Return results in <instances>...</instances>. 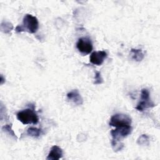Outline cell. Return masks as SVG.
<instances>
[{"mask_svg":"<svg viewBox=\"0 0 160 160\" xmlns=\"http://www.w3.org/2000/svg\"><path fill=\"white\" fill-rule=\"evenodd\" d=\"M63 152L62 149L57 146H52L46 158L47 160H58L62 158Z\"/></svg>","mask_w":160,"mask_h":160,"instance_id":"cell-8","label":"cell"},{"mask_svg":"<svg viewBox=\"0 0 160 160\" xmlns=\"http://www.w3.org/2000/svg\"><path fill=\"white\" fill-rule=\"evenodd\" d=\"M4 79H3V76L2 75L1 76V84H2L4 83Z\"/></svg>","mask_w":160,"mask_h":160,"instance_id":"cell-17","label":"cell"},{"mask_svg":"<svg viewBox=\"0 0 160 160\" xmlns=\"http://www.w3.org/2000/svg\"><path fill=\"white\" fill-rule=\"evenodd\" d=\"M131 58L137 62L141 61L144 58V54L141 49H131Z\"/></svg>","mask_w":160,"mask_h":160,"instance_id":"cell-10","label":"cell"},{"mask_svg":"<svg viewBox=\"0 0 160 160\" xmlns=\"http://www.w3.org/2000/svg\"><path fill=\"white\" fill-rule=\"evenodd\" d=\"M137 143L139 145H148L149 137L146 134H142L137 140Z\"/></svg>","mask_w":160,"mask_h":160,"instance_id":"cell-15","label":"cell"},{"mask_svg":"<svg viewBox=\"0 0 160 160\" xmlns=\"http://www.w3.org/2000/svg\"><path fill=\"white\" fill-rule=\"evenodd\" d=\"M108 54L104 51H94L91 53L89 59L90 62L95 65L100 66L102 64L104 59L107 58Z\"/></svg>","mask_w":160,"mask_h":160,"instance_id":"cell-7","label":"cell"},{"mask_svg":"<svg viewBox=\"0 0 160 160\" xmlns=\"http://www.w3.org/2000/svg\"><path fill=\"white\" fill-rule=\"evenodd\" d=\"M39 28V22L36 17L26 14L22 19V24L18 25L15 28L16 32H28L29 33H36Z\"/></svg>","mask_w":160,"mask_h":160,"instance_id":"cell-1","label":"cell"},{"mask_svg":"<svg viewBox=\"0 0 160 160\" xmlns=\"http://www.w3.org/2000/svg\"><path fill=\"white\" fill-rule=\"evenodd\" d=\"M17 119L23 124H36L39 121V118L32 108H27L19 111L16 114Z\"/></svg>","mask_w":160,"mask_h":160,"instance_id":"cell-2","label":"cell"},{"mask_svg":"<svg viewBox=\"0 0 160 160\" xmlns=\"http://www.w3.org/2000/svg\"><path fill=\"white\" fill-rule=\"evenodd\" d=\"M2 130L6 132L7 134H8L9 135L11 136L12 138H14V139H17V136H16L14 131L12 129V124H6L5 126H4L2 128Z\"/></svg>","mask_w":160,"mask_h":160,"instance_id":"cell-14","label":"cell"},{"mask_svg":"<svg viewBox=\"0 0 160 160\" xmlns=\"http://www.w3.org/2000/svg\"><path fill=\"white\" fill-rule=\"evenodd\" d=\"M103 82V79L101 75L100 72H96L95 76H94V84H101Z\"/></svg>","mask_w":160,"mask_h":160,"instance_id":"cell-16","label":"cell"},{"mask_svg":"<svg viewBox=\"0 0 160 160\" xmlns=\"http://www.w3.org/2000/svg\"><path fill=\"white\" fill-rule=\"evenodd\" d=\"M67 98L76 105H81L83 103V99L78 89H73L69 92L67 94Z\"/></svg>","mask_w":160,"mask_h":160,"instance_id":"cell-9","label":"cell"},{"mask_svg":"<svg viewBox=\"0 0 160 160\" xmlns=\"http://www.w3.org/2000/svg\"><path fill=\"white\" fill-rule=\"evenodd\" d=\"M42 130L39 128H34V127H30L27 129V134L34 137V138H38L41 136V134H42Z\"/></svg>","mask_w":160,"mask_h":160,"instance_id":"cell-11","label":"cell"},{"mask_svg":"<svg viewBox=\"0 0 160 160\" xmlns=\"http://www.w3.org/2000/svg\"><path fill=\"white\" fill-rule=\"evenodd\" d=\"M132 120L130 116L125 114L118 113L111 116L109 124L114 127L131 126Z\"/></svg>","mask_w":160,"mask_h":160,"instance_id":"cell-3","label":"cell"},{"mask_svg":"<svg viewBox=\"0 0 160 160\" xmlns=\"http://www.w3.org/2000/svg\"><path fill=\"white\" fill-rule=\"evenodd\" d=\"M132 128L131 126L116 127L115 129H113L111 131L112 139L121 141L122 138H124L130 134L132 132Z\"/></svg>","mask_w":160,"mask_h":160,"instance_id":"cell-5","label":"cell"},{"mask_svg":"<svg viewBox=\"0 0 160 160\" xmlns=\"http://www.w3.org/2000/svg\"><path fill=\"white\" fill-rule=\"evenodd\" d=\"M155 106L156 104L150 99L149 91L146 88L142 89L141 92V101L137 104L136 109L139 111H143L145 109L153 108Z\"/></svg>","mask_w":160,"mask_h":160,"instance_id":"cell-4","label":"cell"},{"mask_svg":"<svg viewBox=\"0 0 160 160\" xmlns=\"http://www.w3.org/2000/svg\"><path fill=\"white\" fill-rule=\"evenodd\" d=\"M13 29V25L12 23L8 21H2L1 24V30L2 32L8 34Z\"/></svg>","mask_w":160,"mask_h":160,"instance_id":"cell-12","label":"cell"},{"mask_svg":"<svg viewBox=\"0 0 160 160\" xmlns=\"http://www.w3.org/2000/svg\"><path fill=\"white\" fill-rule=\"evenodd\" d=\"M76 47L78 51L84 55L89 54L93 48L91 39L86 37L79 38L76 43Z\"/></svg>","mask_w":160,"mask_h":160,"instance_id":"cell-6","label":"cell"},{"mask_svg":"<svg viewBox=\"0 0 160 160\" xmlns=\"http://www.w3.org/2000/svg\"><path fill=\"white\" fill-rule=\"evenodd\" d=\"M111 146L113 149V150L115 152L121 151L124 148V144L121 142V141H116V140H112L111 141Z\"/></svg>","mask_w":160,"mask_h":160,"instance_id":"cell-13","label":"cell"}]
</instances>
